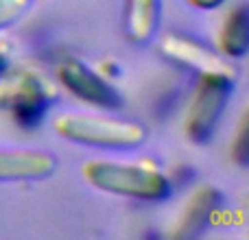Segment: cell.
Here are the masks:
<instances>
[{
  "mask_svg": "<svg viewBox=\"0 0 249 240\" xmlns=\"http://www.w3.org/2000/svg\"><path fill=\"white\" fill-rule=\"evenodd\" d=\"M83 177L92 188L138 201H162L171 192V186L162 172L138 164L92 159L83 166Z\"/></svg>",
  "mask_w": 249,
  "mask_h": 240,
  "instance_id": "cell-1",
  "label": "cell"
},
{
  "mask_svg": "<svg viewBox=\"0 0 249 240\" xmlns=\"http://www.w3.org/2000/svg\"><path fill=\"white\" fill-rule=\"evenodd\" d=\"M53 127L66 140L96 149L129 151L146 140V129L140 122L94 114H61Z\"/></svg>",
  "mask_w": 249,
  "mask_h": 240,
  "instance_id": "cell-2",
  "label": "cell"
},
{
  "mask_svg": "<svg viewBox=\"0 0 249 240\" xmlns=\"http://www.w3.org/2000/svg\"><path fill=\"white\" fill-rule=\"evenodd\" d=\"M232 94L230 74H201L186 116V133L193 142H203L210 137L223 114L228 99Z\"/></svg>",
  "mask_w": 249,
  "mask_h": 240,
  "instance_id": "cell-3",
  "label": "cell"
},
{
  "mask_svg": "<svg viewBox=\"0 0 249 240\" xmlns=\"http://www.w3.org/2000/svg\"><path fill=\"white\" fill-rule=\"evenodd\" d=\"M57 77H59L61 86L72 96L81 99L83 103L94 105V107L101 109L121 107V96L116 94V90L81 61L77 59L64 61L59 66V70H57Z\"/></svg>",
  "mask_w": 249,
  "mask_h": 240,
  "instance_id": "cell-4",
  "label": "cell"
},
{
  "mask_svg": "<svg viewBox=\"0 0 249 240\" xmlns=\"http://www.w3.org/2000/svg\"><path fill=\"white\" fill-rule=\"evenodd\" d=\"M0 105H9L20 122H35L42 116L44 87L29 72H11L0 77Z\"/></svg>",
  "mask_w": 249,
  "mask_h": 240,
  "instance_id": "cell-5",
  "label": "cell"
},
{
  "mask_svg": "<svg viewBox=\"0 0 249 240\" xmlns=\"http://www.w3.org/2000/svg\"><path fill=\"white\" fill-rule=\"evenodd\" d=\"M57 171V159L39 149H0V181L46 179Z\"/></svg>",
  "mask_w": 249,
  "mask_h": 240,
  "instance_id": "cell-6",
  "label": "cell"
},
{
  "mask_svg": "<svg viewBox=\"0 0 249 240\" xmlns=\"http://www.w3.org/2000/svg\"><path fill=\"white\" fill-rule=\"evenodd\" d=\"M164 51L173 57V59L186 64L188 68L199 70V74H230L232 70L228 68L219 55L208 51L203 44H197L188 37H179V35H168L164 39Z\"/></svg>",
  "mask_w": 249,
  "mask_h": 240,
  "instance_id": "cell-7",
  "label": "cell"
},
{
  "mask_svg": "<svg viewBox=\"0 0 249 240\" xmlns=\"http://www.w3.org/2000/svg\"><path fill=\"white\" fill-rule=\"evenodd\" d=\"M160 9L162 0H124V35L133 44L151 42L160 26Z\"/></svg>",
  "mask_w": 249,
  "mask_h": 240,
  "instance_id": "cell-8",
  "label": "cell"
},
{
  "mask_svg": "<svg viewBox=\"0 0 249 240\" xmlns=\"http://www.w3.org/2000/svg\"><path fill=\"white\" fill-rule=\"evenodd\" d=\"M249 44V22H247V9L236 7L221 26L219 35V48L225 55L241 57L247 52Z\"/></svg>",
  "mask_w": 249,
  "mask_h": 240,
  "instance_id": "cell-9",
  "label": "cell"
},
{
  "mask_svg": "<svg viewBox=\"0 0 249 240\" xmlns=\"http://www.w3.org/2000/svg\"><path fill=\"white\" fill-rule=\"evenodd\" d=\"M214 199H216V194L208 188L190 199L188 207H186V212H184V221H181V227H184L181 234H193V229L197 227L201 221L208 219V214H210L212 207H214Z\"/></svg>",
  "mask_w": 249,
  "mask_h": 240,
  "instance_id": "cell-10",
  "label": "cell"
},
{
  "mask_svg": "<svg viewBox=\"0 0 249 240\" xmlns=\"http://www.w3.org/2000/svg\"><path fill=\"white\" fill-rule=\"evenodd\" d=\"M31 7V0H0V31L11 26L18 17L26 13Z\"/></svg>",
  "mask_w": 249,
  "mask_h": 240,
  "instance_id": "cell-11",
  "label": "cell"
},
{
  "mask_svg": "<svg viewBox=\"0 0 249 240\" xmlns=\"http://www.w3.org/2000/svg\"><path fill=\"white\" fill-rule=\"evenodd\" d=\"M221 2L223 0H188V4H193L197 9H216Z\"/></svg>",
  "mask_w": 249,
  "mask_h": 240,
  "instance_id": "cell-12",
  "label": "cell"
}]
</instances>
